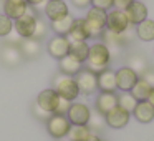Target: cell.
Listing matches in <instances>:
<instances>
[{"mask_svg":"<svg viewBox=\"0 0 154 141\" xmlns=\"http://www.w3.org/2000/svg\"><path fill=\"white\" fill-rule=\"evenodd\" d=\"M137 80L139 75L129 67H123L116 71V88L121 91H131Z\"/></svg>","mask_w":154,"mask_h":141,"instance_id":"10","label":"cell"},{"mask_svg":"<svg viewBox=\"0 0 154 141\" xmlns=\"http://www.w3.org/2000/svg\"><path fill=\"white\" fill-rule=\"evenodd\" d=\"M128 30H129V28H128ZM128 30L124 32V33H114V32H109L108 28L103 30L101 38H103V43L109 48L111 55H113L114 52H119L121 48L128 43V40H129V38H128Z\"/></svg>","mask_w":154,"mask_h":141,"instance_id":"13","label":"cell"},{"mask_svg":"<svg viewBox=\"0 0 154 141\" xmlns=\"http://www.w3.org/2000/svg\"><path fill=\"white\" fill-rule=\"evenodd\" d=\"M129 68H133L137 75H141L144 70H146V61H144L141 57H133L129 60Z\"/></svg>","mask_w":154,"mask_h":141,"instance_id":"33","label":"cell"},{"mask_svg":"<svg viewBox=\"0 0 154 141\" xmlns=\"http://www.w3.org/2000/svg\"><path fill=\"white\" fill-rule=\"evenodd\" d=\"M43 14L50 22H55L68 15L70 10H68V5L65 0H48L47 5L43 7Z\"/></svg>","mask_w":154,"mask_h":141,"instance_id":"14","label":"cell"},{"mask_svg":"<svg viewBox=\"0 0 154 141\" xmlns=\"http://www.w3.org/2000/svg\"><path fill=\"white\" fill-rule=\"evenodd\" d=\"M129 22H128V17L124 14V10H118V8H111L108 12L106 17V28L109 32H114V33H124V32L129 28Z\"/></svg>","mask_w":154,"mask_h":141,"instance_id":"7","label":"cell"},{"mask_svg":"<svg viewBox=\"0 0 154 141\" xmlns=\"http://www.w3.org/2000/svg\"><path fill=\"white\" fill-rule=\"evenodd\" d=\"M98 80V90L100 91H108V93H114L118 90L116 88V71H113L111 68H104L103 71L96 75Z\"/></svg>","mask_w":154,"mask_h":141,"instance_id":"16","label":"cell"},{"mask_svg":"<svg viewBox=\"0 0 154 141\" xmlns=\"http://www.w3.org/2000/svg\"><path fill=\"white\" fill-rule=\"evenodd\" d=\"M73 20H75V17L73 15H65L63 18H60V20H55V22H51V25H50V28L55 32L57 35H61V37H66L68 33H70V28H71V25H73Z\"/></svg>","mask_w":154,"mask_h":141,"instance_id":"24","label":"cell"},{"mask_svg":"<svg viewBox=\"0 0 154 141\" xmlns=\"http://www.w3.org/2000/svg\"><path fill=\"white\" fill-rule=\"evenodd\" d=\"M106 17H108V12L101 10V8H94V7L88 8L85 22H86V28L90 32V38L101 37L103 30L106 28Z\"/></svg>","mask_w":154,"mask_h":141,"instance_id":"4","label":"cell"},{"mask_svg":"<svg viewBox=\"0 0 154 141\" xmlns=\"http://www.w3.org/2000/svg\"><path fill=\"white\" fill-rule=\"evenodd\" d=\"M12 30H14V20H10L5 14L0 12V38H7Z\"/></svg>","mask_w":154,"mask_h":141,"instance_id":"31","label":"cell"},{"mask_svg":"<svg viewBox=\"0 0 154 141\" xmlns=\"http://www.w3.org/2000/svg\"><path fill=\"white\" fill-rule=\"evenodd\" d=\"M66 37L70 38V42H86L90 38V32L86 28L85 18H75L73 25L70 28V33Z\"/></svg>","mask_w":154,"mask_h":141,"instance_id":"19","label":"cell"},{"mask_svg":"<svg viewBox=\"0 0 154 141\" xmlns=\"http://www.w3.org/2000/svg\"><path fill=\"white\" fill-rule=\"evenodd\" d=\"M118 105H119L121 108H124V110H128L129 113H133L136 105H137V100L131 95V91H123V93L118 96Z\"/></svg>","mask_w":154,"mask_h":141,"instance_id":"29","label":"cell"},{"mask_svg":"<svg viewBox=\"0 0 154 141\" xmlns=\"http://www.w3.org/2000/svg\"><path fill=\"white\" fill-rule=\"evenodd\" d=\"M134 118H136L139 123H151L154 120V106L149 101H137L136 108L133 111Z\"/></svg>","mask_w":154,"mask_h":141,"instance_id":"20","label":"cell"},{"mask_svg":"<svg viewBox=\"0 0 154 141\" xmlns=\"http://www.w3.org/2000/svg\"><path fill=\"white\" fill-rule=\"evenodd\" d=\"M33 113H35V116H37V118H40V120H43V121H47L48 118L51 116V113H48V111L42 110V108L38 106L37 103H35V106H33Z\"/></svg>","mask_w":154,"mask_h":141,"instance_id":"36","label":"cell"},{"mask_svg":"<svg viewBox=\"0 0 154 141\" xmlns=\"http://www.w3.org/2000/svg\"><path fill=\"white\" fill-rule=\"evenodd\" d=\"M129 118H131V113L124 108H121L119 105L114 106L109 113L104 114V120H106V124L113 130H121L124 128L128 123H129Z\"/></svg>","mask_w":154,"mask_h":141,"instance_id":"9","label":"cell"},{"mask_svg":"<svg viewBox=\"0 0 154 141\" xmlns=\"http://www.w3.org/2000/svg\"><path fill=\"white\" fill-rule=\"evenodd\" d=\"M91 7L101 8L104 12H109L113 8V0H91Z\"/></svg>","mask_w":154,"mask_h":141,"instance_id":"34","label":"cell"},{"mask_svg":"<svg viewBox=\"0 0 154 141\" xmlns=\"http://www.w3.org/2000/svg\"><path fill=\"white\" fill-rule=\"evenodd\" d=\"M18 50H20L22 55L27 57V58L38 57L40 52H42L40 40H35V38H22V42L18 43Z\"/></svg>","mask_w":154,"mask_h":141,"instance_id":"23","label":"cell"},{"mask_svg":"<svg viewBox=\"0 0 154 141\" xmlns=\"http://www.w3.org/2000/svg\"><path fill=\"white\" fill-rule=\"evenodd\" d=\"M71 4L78 8H88L91 7V0H71Z\"/></svg>","mask_w":154,"mask_h":141,"instance_id":"40","label":"cell"},{"mask_svg":"<svg viewBox=\"0 0 154 141\" xmlns=\"http://www.w3.org/2000/svg\"><path fill=\"white\" fill-rule=\"evenodd\" d=\"M66 141H68V139H66Z\"/></svg>","mask_w":154,"mask_h":141,"instance_id":"45","label":"cell"},{"mask_svg":"<svg viewBox=\"0 0 154 141\" xmlns=\"http://www.w3.org/2000/svg\"><path fill=\"white\" fill-rule=\"evenodd\" d=\"M111 52L104 43H93L90 45V52H88V58L85 61V68L93 73H100L104 68H108L111 61Z\"/></svg>","mask_w":154,"mask_h":141,"instance_id":"1","label":"cell"},{"mask_svg":"<svg viewBox=\"0 0 154 141\" xmlns=\"http://www.w3.org/2000/svg\"><path fill=\"white\" fill-rule=\"evenodd\" d=\"M47 32H48V27H47V24H45V20L40 17H37V27H35L33 38L35 40H42V38L47 35Z\"/></svg>","mask_w":154,"mask_h":141,"instance_id":"32","label":"cell"},{"mask_svg":"<svg viewBox=\"0 0 154 141\" xmlns=\"http://www.w3.org/2000/svg\"><path fill=\"white\" fill-rule=\"evenodd\" d=\"M85 141H101V138L98 136L96 133H93V131H91V133H90V136H88Z\"/></svg>","mask_w":154,"mask_h":141,"instance_id":"41","label":"cell"},{"mask_svg":"<svg viewBox=\"0 0 154 141\" xmlns=\"http://www.w3.org/2000/svg\"><path fill=\"white\" fill-rule=\"evenodd\" d=\"M60 100H61L60 95H58L53 88H47V90L40 91V95H38V98H37V105L42 110H45V111L53 114V113H57Z\"/></svg>","mask_w":154,"mask_h":141,"instance_id":"11","label":"cell"},{"mask_svg":"<svg viewBox=\"0 0 154 141\" xmlns=\"http://www.w3.org/2000/svg\"><path fill=\"white\" fill-rule=\"evenodd\" d=\"M146 101H149V103L154 106V86L151 88V91H149V95H147V100Z\"/></svg>","mask_w":154,"mask_h":141,"instance_id":"42","label":"cell"},{"mask_svg":"<svg viewBox=\"0 0 154 141\" xmlns=\"http://www.w3.org/2000/svg\"><path fill=\"white\" fill-rule=\"evenodd\" d=\"M151 88L152 86H151L146 80H143V78L139 77V80L136 81V85H134L133 90H131V95H133L137 101H144V100H147V95H149Z\"/></svg>","mask_w":154,"mask_h":141,"instance_id":"28","label":"cell"},{"mask_svg":"<svg viewBox=\"0 0 154 141\" xmlns=\"http://www.w3.org/2000/svg\"><path fill=\"white\" fill-rule=\"evenodd\" d=\"M75 80H76L78 90H80L81 95H91L98 90L96 73L86 70V68H81V70L75 75Z\"/></svg>","mask_w":154,"mask_h":141,"instance_id":"6","label":"cell"},{"mask_svg":"<svg viewBox=\"0 0 154 141\" xmlns=\"http://www.w3.org/2000/svg\"><path fill=\"white\" fill-rule=\"evenodd\" d=\"M136 35L143 42H152L154 40V20L146 18L139 25H136Z\"/></svg>","mask_w":154,"mask_h":141,"instance_id":"25","label":"cell"},{"mask_svg":"<svg viewBox=\"0 0 154 141\" xmlns=\"http://www.w3.org/2000/svg\"><path fill=\"white\" fill-rule=\"evenodd\" d=\"M0 57H2V61H4L7 67H17V65L22 61L23 55H22V52L18 50V47L5 43L4 47H2V50H0Z\"/></svg>","mask_w":154,"mask_h":141,"instance_id":"18","label":"cell"},{"mask_svg":"<svg viewBox=\"0 0 154 141\" xmlns=\"http://www.w3.org/2000/svg\"><path fill=\"white\" fill-rule=\"evenodd\" d=\"M15 2H23V4H27L28 0H15Z\"/></svg>","mask_w":154,"mask_h":141,"instance_id":"44","label":"cell"},{"mask_svg":"<svg viewBox=\"0 0 154 141\" xmlns=\"http://www.w3.org/2000/svg\"><path fill=\"white\" fill-rule=\"evenodd\" d=\"M124 14L128 17L129 25H139L141 22H144L147 18V7L146 4H143L139 0H134L133 4L124 10Z\"/></svg>","mask_w":154,"mask_h":141,"instance_id":"15","label":"cell"},{"mask_svg":"<svg viewBox=\"0 0 154 141\" xmlns=\"http://www.w3.org/2000/svg\"><path fill=\"white\" fill-rule=\"evenodd\" d=\"M70 128H71V123L66 118V114L53 113L47 120V131L51 138H55V139H63V138H66Z\"/></svg>","mask_w":154,"mask_h":141,"instance_id":"5","label":"cell"},{"mask_svg":"<svg viewBox=\"0 0 154 141\" xmlns=\"http://www.w3.org/2000/svg\"><path fill=\"white\" fill-rule=\"evenodd\" d=\"M4 8V0H0V10Z\"/></svg>","mask_w":154,"mask_h":141,"instance_id":"43","label":"cell"},{"mask_svg":"<svg viewBox=\"0 0 154 141\" xmlns=\"http://www.w3.org/2000/svg\"><path fill=\"white\" fill-rule=\"evenodd\" d=\"M114 106H118V95L116 93L101 91V93L96 96V101H94V110L100 111L103 116L106 113H109Z\"/></svg>","mask_w":154,"mask_h":141,"instance_id":"17","label":"cell"},{"mask_svg":"<svg viewBox=\"0 0 154 141\" xmlns=\"http://www.w3.org/2000/svg\"><path fill=\"white\" fill-rule=\"evenodd\" d=\"M70 38L68 37H61V35H55L50 42H48V53L50 57L57 58V60H61L63 57H66L70 53Z\"/></svg>","mask_w":154,"mask_h":141,"instance_id":"12","label":"cell"},{"mask_svg":"<svg viewBox=\"0 0 154 141\" xmlns=\"http://www.w3.org/2000/svg\"><path fill=\"white\" fill-rule=\"evenodd\" d=\"M143 80H146L147 83L151 85V86H154V70H151V68H146V70L143 71V73L139 75Z\"/></svg>","mask_w":154,"mask_h":141,"instance_id":"38","label":"cell"},{"mask_svg":"<svg viewBox=\"0 0 154 141\" xmlns=\"http://www.w3.org/2000/svg\"><path fill=\"white\" fill-rule=\"evenodd\" d=\"M90 133L91 130L88 128V124H71L66 138L68 141H85L90 136Z\"/></svg>","mask_w":154,"mask_h":141,"instance_id":"26","label":"cell"},{"mask_svg":"<svg viewBox=\"0 0 154 141\" xmlns=\"http://www.w3.org/2000/svg\"><path fill=\"white\" fill-rule=\"evenodd\" d=\"M104 124H106V120H104L103 114H101L100 111H96V110H91L90 121H88V128L94 133V131H101V130H103Z\"/></svg>","mask_w":154,"mask_h":141,"instance_id":"30","label":"cell"},{"mask_svg":"<svg viewBox=\"0 0 154 141\" xmlns=\"http://www.w3.org/2000/svg\"><path fill=\"white\" fill-rule=\"evenodd\" d=\"M134 0H113V8H118V10H126Z\"/></svg>","mask_w":154,"mask_h":141,"instance_id":"37","label":"cell"},{"mask_svg":"<svg viewBox=\"0 0 154 141\" xmlns=\"http://www.w3.org/2000/svg\"><path fill=\"white\" fill-rule=\"evenodd\" d=\"M70 105H71V101L61 98V100H60V105H58V108H57V114H66L68 110H70Z\"/></svg>","mask_w":154,"mask_h":141,"instance_id":"35","label":"cell"},{"mask_svg":"<svg viewBox=\"0 0 154 141\" xmlns=\"http://www.w3.org/2000/svg\"><path fill=\"white\" fill-rule=\"evenodd\" d=\"M53 90L60 95V98H65L68 101H75L80 96L76 80H75V77H70V75L58 73L53 78Z\"/></svg>","mask_w":154,"mask_h":141,"instance_id":"2","label":"cell"},{"mask_svg":"<svg viewBox=\"0 0 154 141\" xmlns=\"http://www.w3.org/2000/svg\"><path fill=\"white\" fill-rule=\"evenodd\" d=\"M88 52H90V45L86 42H71L70 45V55H73L76 60H80L85 65L88 58Z\"/></svg>","mask_w":154,"mask_h":141,"instance_id":"27","label":"cell"},{"mask_svg":"<svg viewBox=\"0 0 154 141\" xmlns=\"http://www.w3.org/2000/svg\"><path fill=\"white\" fill-rule=\"evenodd\" d=\"M27 5L23 2H15V0H4V8L2 14H5L10 20H17L27 12Z\"/></svg>","mask_w":154,"mask_h":141,"instance_id":"21","label":"cell"},{"mask_svg":"<svg viewBox=\"0 0 154 141\" xmlns=\"http://www.w3.org/2000/svg\"><path fill=\"white\" fill-rule=\"evenodd\" d=\"M37 10L30 5H27V12L20 18L14 20V30L20 38H33L35 27H37Z\"/></svg>","mask_w":154,"mask_h":141,"instance_id":"3","label":"cell"},{"mask_svg":"<svg viewBox=\"0 0 154 141\" xmlns=\"http://www.w3.org/2000/svg\"><path fill=\"white\" fill-rule=\"evenodd\" d=\"M48 0H28L27 4L30 5V7H33L35 10H38V8H43L45 5H47Z\"/></svg>","mask_w":154,"mask_h":141,"instance_id":"39","label":"cell"},{"mask_svg":"<svg viewBox=\"0 0 154 141\" xmlns=\"http://www.w3.org/2000/svg\"><path fill=\"white\" fill-rule=\"evenodd\" d=\"M60 61V73H63V75H70V77H75V75L78 73V71L83 68V63H81L80 60H76V58L73 57V55H70L68 53L66 57H63L61 60H58Z\"/></svg>","mask_w":154,"mask_h":141,"instance_id":"22","label":"cell"},{"mask_svg":"<svg viewBox=\"0 0 154 141\" xmlns=\"http://www.w3.org/2000/svg\"><path fill=\"white\" fill-rule=\"evenodd\" d=\"M91 114V108L86 103H80V101H71L70 110L66 113V118L70 120L71 124H88Z\"/></svg>","mask_w":154,"mask_h":141,"instance_id":"8","label":"cell"}]
</instances>
